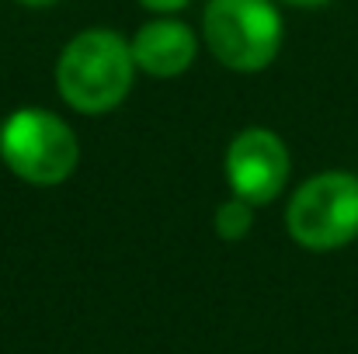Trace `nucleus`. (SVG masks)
<instances>
[{"label": "nucleus", "instance_id": "obj_1", "mask_svg": "<svg viewBox=\"0 0 358 354\" xmlns=\"http://www.w3.org/2000/svg\"><path fill=\"white\" fill-rule=\"evenodd\" d=\"M136 59L129 38L115 28H84L56 56V94L59 101L87 118L112 115L125 105L136 84Z\"/></svg>", "mask_w": 358, "mask_h": 354}, {"label": "nucleus", "instance_id": "obj_2", "mask_svg": "<svg viewBox=\"0 0 358 354\" xmlns=\"http://www.w3.org/2000/svg\"><path fill=\"white\" fill-rule=\"evenodd\" d=\"M202 45L230 73L268 70L285 42L282 3L275 0H206Z\"/></svg>", "mask_w": 358, "mask_h": 354}, {"label": "nucleus", "instance_id": "obj_3", "mask_svg": "<svg viewBox=\"0 0 358 354\" xmlns=\"http://www.w3.org/2000/svg\"><path fill=\"white\" fill-rule=\"evenodd\" d=\"M0 160L17 181L31 188H56L80 167V139L63 115L24 105L0 125Z\"/></svg>", "mask_w": 358, "mask_h": 354}, {"label": "nucleus", "instance_id": "obj_4", "mask_svg": "<svg viewBox=\"0 0 358 354\" xmlns=\"http://www.w3.org/2000/svg\"><path fill=\"white\" fill-rule=\"evenodd\" d=\"M285 233L310 253H334L358 239V174L320 170L285 202Z\"/></svg>", "mask_w": 358, "mask_h": 354}, {"label": "nucleus", "instance_id": "obj_5", "mask_svg": "<svg viewBox=\"0 0 358 354\" xmlns=\"http://www.w3.org/2000/svg\"><path fill=\"white\" fill-rule=\"evenodd\" d=\"M292 153L285 139L268 125H247L227 142L223 153V177L230 195L247 198L254 209L271 205L289 188Z\"/></svg>", "mask_w": 358, "mask_h": 354}, {"label": "nucleus", "instance_id": "obj_6", "mask_svg": "<svg viewBox=\"0 0 358 354\" xmlns=\"http://www.w3.org/2000/svg\"><path fill=\"white\" fill-rule=\"evenodd\" d=\"M199 45H202V35L178 14H153L129 38L136 70L153 80L185 77L199 59Z\"/></svg>", "mask_w": 358, "mask_h": 354}, {"label": "nucleus", "instance_id": "obj_7", "mask_svg": "<svg viewBox=\"0 0 358 354\" xmlns=\"http://www.w3.org/2000/svg\"><path fill=\"white\" fill-rule=\"evenodd\" d=\"M213 230H216L220 239H227V243L247 239L250 230H254V205H250L247 198H240V195L223 198V202L216 205V212H213Z\"/></svg>", "mask_w": 358, "mask_h": 354}, {"label": "nucleus", "instance_id": "obj_8", "mask_svg": "<svg viewBox=\"0 0 358 354\" xmlns=\"http://www.w3.org/2000/svg\"><path fill=\"white\" fill-rule=\"evenodd\" d=\"M136 3L150 14H181L192 0H136Z\"/></svg>", "mask_w": 358, "mask_h": 354}, {"label": "nucleus", "instance_id": "obj_9", "mask_svg": "<svg viewBox=\"0 0 358 354\" xmlns=\"http://www.w3.org/2000/svg\"><path fill=\"white\" fill-rule=\"evenodd\" d=\"M275 3L296 7V10H317V7H327V3H334V0H275Z\"/></svg>", "mask_w": 358, "mask_h": 354}, {"label": "nucleus", "instance_id": "obj_10", "mask_svg": "<svg viewBox=\"0 0 358 354\" xmlns=\"http://www.w3.org/2000/svg\"><path fill=\"white\" fill-rule=\"evenodd\" d=\"M14 3L31 7V10H45V7H56V3H63V0H14Z\"/></svg>", "mask_w": 358, "mask_h": 354}]
</instances>
